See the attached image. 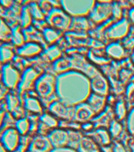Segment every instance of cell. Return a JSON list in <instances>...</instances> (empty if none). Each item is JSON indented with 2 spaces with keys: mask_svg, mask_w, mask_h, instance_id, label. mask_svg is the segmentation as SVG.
I'll return each mask as SVG.
<instances>
[{
  "mask_svg": "<svg viewBox=\"0 0 134 152\" xmlns=\"http://www.w3.org/2000/svg\"><path fill=\"white\" fill-rule=\"evenodd\" d=\"M94 133L95 139L97 141H100L103 144H106L110 142V134L104 128H98L95 131Z\"/></svg>",
  "mask_w": 134,
  "mask_h": 152,
  "instance_id": "4dcf8cb0",
  "label": "cell"
},
{
  "mask_svg": "<svg viewBox=\"0 0 134 152\" xmlns=\"http://www.w3.org/2000/svg\"><path fill=\"white\" fill-rule=\"evenodd\" d=\"M72 19L73 17L62 7H54L46 16V21L50 27L64 33L70 30Z\"/></svg>",
  "mask_w": 134,
  "mask_h": 152,
  "instance_id": "7a4b0ae2",
  "label": "cell"
},
{
  "mask_svg": "<svg viewBox=\"0 0 134 152\" xmlns=\"http://www.w3.org/2000/svg\"><path fill=\"white\" fill-rule=\"evenodd\" d=\"M0 3L2 7H9L13 4V0H0Z\"/></svg>",
  "mask_w": 134,
  "mask_h": 152,
  "instance_id": "60d3db41",
  "label": "cell"
},
{
  "mask_svg": "<svg viewBox=\"0 0 134 152\" xmlns=\"http://www.w3.org/2000/svg\"><path fill=\"white\" fill-rule=\"evenodd\" d=\"M42 73L36 68H30L25 70L23 75L21 77V83L18 86V90L20 94H23L26 90L32 88L33 85H35V82L40 77Z\"/></svg>",
  "mask_w": 134,
  "mask_h": 152,
  "instance_id": "30bf717a",
  "label": "cell"
},
{
  "mask_svg": "<svg viewBox=\"0 0 134 152\" xmlns=\"http://www.w3.org/2000/svg\"><path fill=\"white\" fill-rule=\"evenodd\" d=\"M14 56V52L9 46L2 45L0 47V59L2 63H7L9 60H11Z\"/></svg>",
  "mask_w": 134,
  "mask_h": 152,
  "instance_id": "83f0119b",
  "label": "cell"
},
{
  "mask_svg": "<svg viewBox=\"0 0 134 152\" xmlns=\"http://www.w3.org/2000/svg\"><path fill=\"white\" fill-rule=\"evenodd\" d=\"M40 121L47 128H55L59 125V120L51 113H43Z\"/></svg>",
  "mask_w": 134,
  "mask_h": 152,
  "instance_id": "4316f807",
  "label": "cell"
},
{
  "mask_svg": "<svg viewBox=\"0 0 134 152\" xmlns=\"http://www.w3.org/2000/svg\"><path fill=\"white\" fill-rule=\"evenodd\" d=\"M96 0H62V8L72 17L88 16Z\"/></svg>",
  "mask_w": 134,
  "mask_h": 152,
  "instance_id": "277c9868",
  "label": "cell"
},
{
  "mask_svg": "<svg viewBox=\"0 0 134 152\" xmlns=\"http://www.w3.org/2000/svg\"><path fill=\"white\" fill-rule=\"evenodd\" d=\"M114 113L116 119L119 121H124L126 119L128 115V109L125 101L120 100L116 102L114 108Z\"/></svg>",
  "mask_w": 134,
  "mask_h": 152,
  "instance_id": "7402d4cb",
  "label": "cell"
},
{
  "mask_svg": "<svg viewBox=\"0 0 134 152\" xmlns=\"http://www.w3.org/2000/svg\"><path fill=\"white\" fill-rule=\"evenodd\" d=\"M57 78L53 74L44 73L35 82V91L42 99L49 100L55 97V95L58 96Z\"/></svg>",
  "mask_w": 134,
  "mask_h": 152,
  "instance_id": "6da1fadb",
  "label": "cell"
},
{
  "mask_svg": "<svg viewBox=\"0 0 134 152\" xmlns=\"http://www.w3.org/2000/svg\"><path fill=\"white\" fill-rule=\"evenodd\" d=\"M127 12V16L125 17L129 20L131 26H134V7H132L130 9L126 10Z\"/></svg>",
  "mask_w": 134,
  "mask_h": 152,
  "instance_id": "ab89813d",
  "label": "cell"
},
{
  "mask_svg": "<svg viewBox=\"0 0 134 152\" xmlns=\"http://www.w3.org/2000/svg\"><path fill=\"white\" fill-rule=\"evenodd\" d=\"M105 52L110 59L118 61L125 59L128 55V51L121 41L109 43L105 47Z\"/></svg>",
  "mask_w": 134,
  "mask_h": 152,
  "instance_id": "7c38bea8",
  "label": "cell"
},
{
  "mask_svg": "<svg viewBox=\"0 0 134 152\" xmlns=\"http://www.w3.org/2000/svg\"><path fill=\"white\" fill-rule=\"evenodd\" d=\"M125 94H126V97L127 98L130 99L131 97L133 96L134 94V83H130L128 84L127 87H126V91H125Z\"/></svg>",
  "mask_w": 134,
  "mask_h": 152,
  "instance_id": "f35d334b",
  "label": "cell"
},
{
  "mask_svg": "<svg viewBox=\"0 0 134 152\" xmlns=\"http://www.w3.org/2000/svg\"><path fill=\"white\" fill-rule=\"evenodd\" d=\"M21 77L19 71L10 64L2 67V81L5 86L9 89H14L21 83Z\"/></svg>",
  "mask_w": 134,
  "mask_h": 152,
  "instance_id": "9c48e42d",
  "label": "cell"
},
{
  "mask_svg": "<svg viewBox=\"0 0 134 152\" xmlns=\"http://www.w3.org/2000/svg\"><path fill=\"white\" fill-rule=\"evenodd\" d=\"M96 116L93 109L86 102H81L74 105V116L73 121L78 123H85L92 121Z\"/></svg>",
  "mask_w": 134,
  "mask_h": 152,
  "instance_id": "ba28073f",
  "label": "cell"
},
{
  "mask_svg": "<svg viewBox=\"0 0 134 152\" xmlns=\"http://www.w3.org/2000/svg\"><path fill=\"white\" fill-rule=\"evenodd\" d=\"M101 48H92L88 52V59L92 64L105 66L110 64L111 59L107 56L106 52H102Z\"/></svg>",
  "mask_w": 134,
  "mask_h": 152,
  "instance_id": "2e32d148",
  "label": "cell"
},
{
  "mask_svg": "<svg viewBox=\"0 0 134 152\" xmlns=\"http://www.w3.org/2000/svg\"><path fill=\"white\" fill-rule=\"evenodd\" d=\"M12 39V29L2 18H0V40H9Z\"/></svg>",
  "mask_w": 134,
  "mask_h": 152,
  "instance_id": "f1b7e54d",
  "label": "cell"
},
{
  "mask_svg": "<svg viewBox=\"0 0 134 152\" xmlns=\"http://www.w3.org/2000/svg\"><path fill=\"white\" fill-rule=\"evenodd\" d=\"M50 113L60 121H73L74 106L66 104L61 100H56L49 104Z\"/></svg>",
  "mask_w": 134,
  "mask_h": 152,
  "instance_id": "8992f818",
  "label": "cell"
},
{
  "mask_svg": "<svg viewBox=\"0 0 134 152\" xmlns=\"http://www.w3.org/2000/svg\"><path fill=\"white\" fill-rule=\"evenodd\" d=\"M25 36L22 31L21 26H16L12 29V40L16 46L21 47L25 45Z\"/></svg>",
  "mask_w": 134,
  "mask_h": 152,
  "instance_id": "d4e9b609",
  "label": "cell"
},
{
  "mask_svg": "<svg viewBox=\"0 0 134 152\" xmlns=\"http://www.w3.org/2000/svg\"><path fill=\"white\" fill-rule=\"evenodd\" d=\"M14 1L17 2V3H23L25 0H14Z\"/></svg>",
  "mask_w": 134,
  "mask_h": 152,
  "instance_id": "681fc988",
  "label": "cell"
},
{
  "mask_svg": "<svg viewBox=\"0 0 134 152\" xmlns=\"http://www.w3.org/2000/svg\"><path fill=\"white\" fill-rule=\"evenodd\" d=\"M25 106L28 111L35 114H43V107L40 101L35 97H27L25 102Z\"/></svg>",
  "mask_w": 134,
  "mask_h": 152,
  "instance_id": "44dd1931",
  "label": "cell"
},
{
  "mask_svg": "<svg viewBox=\"0 0 134 152\" xmlns=\"http://www.w3.org/2000/svg\"><path fill=\"white\" fill-rule=\"evenodd\" d=\"M52 67L54 73L62 75L73 71V63L70 57H62L52 63Z\"/></svg>",
  "mask_w": 134,
  "mask_h": 152,
  "instance_id": "e0dca14e",
  "label": "cell"
},
{
  "mask_svg": "<svg viewBox=\"0 0 134 152\" xmlns=\"http://www.w3.org/2000/svg\"><path fill=\"white\" fill-rule=\"evenodd\" d=\"M30 11L33 15V21H43L46 20V15L43 14V12L40 8L39 2H32L28 4Z\"/></svg>",
  "mask_w": 134,
  "mask_h": 152,
  "instance_id": "484cf974",
  "label": "cell"
},
{
  "mask_svg": "<svg viewBox=\"0 0 134 152\" xmlns=\"http://www.w3.org/2000/svg\"><path fill=\"white\" fill-rule=\"evenodd\" d=\"M114 151L115 152H125V150L122 147L121 144H118L114 148Z\"/></svg>",
  "mask_w": 134,
  "mask_h": 152,
  "instance_id": "7bdbcfd3",
  "label": "cell"
},
{
  "mask_svg": "<svg viewBox=\"0 0 134 152\" xmlns=\"http://www.w3.org/2000/svg\"><path fill=\"white\" fill-rule=\"evenodd\" d=\"M2 142L7 151L13 152L20 146V136L18 131L14 128H9L2 136Z\"/></svg>",
  "mask_w": 134,
  "mask_h": 152,
  "instance_id": "4fadbf2b",
  "label": "cell"
},
{
  "mask_svg": "<svg viewBox=\"0 0 134 152\" xmlns=\"http://www.w3.org/2000/svg\"><path fill=\"white\" fill-rule=\"evenodd\" d=\"M51 3L54 7H62V0H47Z\"/></svg>",
  "mask_w": 134,
  "mask_h": 152,
  "instance_id": "b9f144b4",
  "label": "cell"
},
{
  "mask_svg": "<svg viewBox=\"0 0 134 152\" xmlns=\"http://www.w3.org/2000/svg\"><path fill=\"white\" fill-rule=\"evenodd\" d=\"M96 2H100V3H109L111 4L114 2V0H96Z\"/></svg>",
  "mask_w": 134,
  "mask_h": 152,
  "instance_id": "ee69618b",
  "label": "cell"
},
{
  "mask_svg": "<svg viewBox=\"0 0 134 152\" xmlns=\"http://www.w3.org/2000/svg\"><path fill=\"white\" fill-rule=\"evenodd\" d=\"M43 52V47L40 44L36 42H29L25 44L18 48L17 52L19 56L26 58H33L37 56Z\"/></svg>",
  "mask_w": 134,
  "mask_h": 152,
  "instance_id": "9a60e30c",
  "label": "cell"
},
{
  "mask_svg": "<svg viewBox=\"0 0 134 152\" xmlns=\"http://www.w3.org/2000/svg\"><path fill=\"white\" fill-rule=\"evenodd\" d=\"M95 28L88 16L73 17L70 30L76 33H88Z\"/></svg>",
  "mask_w": 134,
  "mask_h": 152,
  "instance_id": "8fae6325",
  "label": "cell"
},
{
  "mask_svg": "<svg viewBox=\"0 0 134 152\" xmlns=\"http://www.w3.org/2000/svg\"><path fill=\"white\" fill-rule=\"evenodd\" d=\"M7 90H3L2 88H0V100L2 99V97H4L5 94H7Z\"/></svg>",
  "mask_w": 134,
  "mask_h": 152,
  "instance_id": "bcb514c9",
  "label": "cell"
},
{
  "mask_svg": "<svg viewBox=\"0 0 134 152\" xmlns=\"http://www.w3.org/2000/svg\"><path fill=\"white\" fill-rule=\"evenodd\" d=\"M0 152H7V149L1 142H0Z\"/></svg>",
  "mask_w": 134,
  "mask_h": 152,
  "instance_id": "7dc6e473",
  "label": "cell"
},
{
  "mask_svg": "<svg viewBox=\"0 0 134 152\" xmlns=\"http://www.w3.org/2000/svg\"><path fill=\"white\" fill-rule=\"evenodd\" d=\"M16 126L18 132L21 135H25L28 133V132L30 129V122L28 119H21L17 122Z\"/></svg>",
  "mask_w": 134,
  "mask_h": 152,
  "instance_id": "1f68e13d",
  "label": "cell"
},
{
  "mask_svg": "<svg viewBox=\"0 0 134 152\" xmlns=\"http://www.w3.org/2000/svg\"><path fill=\"white\" fill-rule=\"evenodd\" d=\"M44 55L50 62L54 63V61L62 58L63 53H62V50L59 45H51L45 50Z\"/></svg>",
  "mask_w": 134,
  "mask_h": 152,
  "instance_id": "603a6c76",
  "label": "cell"
},
{
  "mask_svg": "<svg viewBox=\"0 0 134 152\" xmlns=\"http://www.w3.org/2000/svg\"><path fill=\"white\" fill-rule=\"evenodd\" d=\"M111 5H112V18L114 21L122 19L125 17V10L115 1L113 3H111Z\"/></svg>",
  "mask_w": 134,
  "mask_h": 152,
  "instance_id": "f546056e",
  "label": "cell"
},
{
  "mask_svg": "<svg viewBox=\"0 0 134 152\" xmlns=\"http://www.w3.org/2000/svg\"><path fill=\"white\" fill-rule=\"evenodd\" d=\"M21 23L23 28H28L33 23V18L28 5L24 6L21 10Z\"/></svg>",
  "mask_w": 134,
  "mask_h": 152,
  "instance_id": "cb8c5ba5",
  "label": "cell"
},
{
  "mask_svg": "<svg viewBox=\"0 0 134 152\" xmlns=\"http://www.w3.org/2000/svg\"><path fill=\"white\" fill-rule=\"evenodd\" d=\"M131 24L125 17L122 19L114 21L104 30V37L106 40L111 42L121 41L126 38L130 33Z\"/></svg>",
  "mask_w": 134,
  "mask_h": 152,
  "instance_id": "3957f363",
  "label": "cell"
},
{
  "mask_svg": "<svg viewBox=\"0 0 134 152\" xmlns=\"http://www.w3.org/2000/svg\"><path fill=\"white\" fill-rule=\"evenodd\" d=\"M51 144L55 147H62L69 142V134L65 130L55 129L51 132L48 138Z\"/></svg>",
  "mask_w": 134,
  "mask_h": 152,
  "instance_id": "ffe728a7",
  "label": "cell"
},
{
  "mask_svg": "<svg viewBox=\"0 0 134 152\" xmlns=\"http://www.w3.org/2000/svg\"><path fill=\"white\" fill-rule=\"evenodd\" d=\"M2 74L0 72V82H1V79H2Z\"/></svg>",
  "mask_w": 134,
  "mask_h": 152,
  "instance_id": "816d5d0a",
  "label": "cell"
},
{
  "mask_svg": "<svg viewBox=\"0 0 134 152\" xmlns=\"http://www.w3.org/2000/svg\"><path fill=\"white\" fill-rule=\"evenodd\" d=\"M51 146V142L48 138L38 136L32 142L29 151L30 152H49Z\"/></svg>",
  "mask_w": 134,
  "mask_h": 152,
  "instance_id": "ac0fdd59",
  "label": "cell"
},
{
  "mask_svg": "<svg viewBox=\"0 0 134 152\" xmlns=\"http://www.w3.org/2000/svg\"><path fill=\"white\" fill-rule=\"evenodd\" d=\"M90 87L92 93L104 97H107L110 92L108 79L100 71L90 78Z\"/></svg>",
  "mask_w": 134,
  "mask_h": 152,
  "instance_id": "52a82bcc",
  "label": "cell"
},
{
  "mask_svg": "<svg viewBox=\"0 0 134 152\" xmlns=\"http://www.w3.org/2000/svg\"><path fill=\"white\" fill-rule=\"evenodd\" d=\"M122 131V125L121 124V121H119L117 119H114L110 124V132L111 135H118Z\"/></svg>",
  "mask_w": 134,
  "mask_h": 152,
  "instance_id": "836d02e7",
  "label": "cell"
},
{
  "mask_svg": "<svg viewBox=\"0 0 134 152\" xmlns=\"http://www.w3.org/2000/svg\"><path fill=\"white\" fill-rule=\"evenodd\" d=\"M126 126H127L128 131L131 134L134 135V108H133L126 116Z\"/></svg>",
  "mask_w": 134,
  "mask_h": 152,
  "instance_id": "d590c367",
  "label": "cell"
},
{
  "mask_svg": "<svg viewBox=\"0 0 134 152\" xmlns=\"http://www.w3.org/2000/svg\"><path fill=\"white\" fill-rule=\"evenodd\" d=\"M130 3L132 5V7H134V0H130Z\"/></svg>",
  "mask_w": 134,
  "mask_h": 152,
  "instance_id": "f907efd6",
  "label": "cell"
},
{
  "mask_svg": "<svg viewBox=\"0 0 134 152\" xmlns=\"http://www.w3.org/2000/svg\"><path fill=\"white\" fill-rule=\"evenodd\" d=\"M94 142L91 139L88 137L82 138L80 141V146L82 148V151L86 152H89L94 149Z\"/></svg>",
  "mask_w": 134,
  "mask_h": 152,
  "instance_id": "e575fe53",
  "label": "cell"
},
{
  "mask_svg": "<svg viewBox=\"0 0 134 152\" xmlns=\"http://www.w3.org/2000/svg\"><path fill=\"white\" fill-rule=\"evenodd\" d=\"M39 5H40V8L43 12V14L47 16V14H49L50 12L52 10L54 9V7L51 3H50L47 0H40L39 1Z\"/></svg>",
  "mask_w": 134,
  "mask_h": 152,
  "instance_id": "8d00e7d4",
  "label": "cell"
},
{
  "mask_svg": "<svg viewBox=\"0 0 134 152\" xmlns=\"http://www.w3.org/2000/svg\"><path fill=\"white\" fill-rule=\"evenodd\" d=\"M132 75V71L129 68H123L120 70L119 72V76H120V80L122 83H126L129 81L130 78H131Z\"/></svg>",
  "mask_w": 134,
  "mask_h": 152,
  "instance_id": "74e56055",
  "label": "cell"
},
{
  "mask_svg": "<svg viewBox=\"0 0 134 152\" xmlns=\"http://www.w3.org/2000/svg\"><path fill=\"white\" fill-rule=\"evenodd\" d=\"M92 25L96 28L112 18V5L109 3L96 2L88 15Z\"/></svg>",
  "mask_w": 134,
  "mask_h": 152,
  "instance_id": "5b68a950",
  "label": "cell"
},
{
  "mask_svg": "<svg viewBox=\"0 0 134 152\" xmlns=\"http://www.w3.org/2000/svg\"><path fill=\"white\" fill-rule=\"evenodd\" d=\"M131 60H132V63L134 65V50L133 51L132 54H131Z\"/></svg>",
  "mask_w": 134,
  "mask_h": 152,
  "instance_id": "c3c4849f",
  "label": "cell"
},
{
  "mask_svg": "<svg viewBox=\"0 0 134 152\" xmlns=\"http://www.w3.org/2000/svg\"><path fill=\"white\" fill-rule=\"evenodd\" d=\"M4 116H5L4 112L0 111V128H1V126H2L3 120H4Z\"/></svg>",
  "mask_w": 134,
  "mask_h": 152,
  "instance_id": "f6af8a7d",
  "label": "cell"
},
{
  "mask_svg": "<svg viewBox=\"0 0 134 152\" xmlns=\"http://www.w3.org/2000/svg\"><path fill=\"white\" fill-rule=\"evenodd\" d=\"M85 102L93 109L96 116L101 114L106 109V97H104V96H101V95L96 94L92 92Z\"/></svg>",
  "mask_w": 134,
  "mask_h": 152,
  "instance_id": "5bb4252c",
  "label": "cell"
},
{
  "mask_svg": "<svg viewBox=\"0 0 134 152\" xmlns=\"http://www.w3.org/2000/svg\"><path fill=\"white\" fill-rule=\"evenodd\" d=\"M43 36L44 38L46 44L51 45H57L59 40L63 37L64 33L61 31L57 30L55 28H53L50 26H47L42 31Z\"/></svg>",
  "mask_w": 134,
  "mask_h": 152,
  "instance_id": "d6986e66",
  "label": "cell"
},
{
  "mask_svg": "<svg viewBox=\"0 0 134 152\" xmlns=\"http://www.w3.org/2000/svg\"><path fill=\"white\" fill-rule=\"evenodd\" d=\"M7 104H8V108L9 111L13 113H16L17 109H19V102L18 98L13 94L7 95Z\"/></svg>",
  "mask_w": 134,
  "mask_h": 152,
  "instance_id": "d6a6232c",
  "label": "cell"
}]
</instances>
